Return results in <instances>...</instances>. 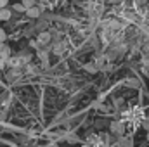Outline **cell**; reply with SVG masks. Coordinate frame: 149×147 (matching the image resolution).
<instances>
[{"label": "cell", "mask_w": 149, "mask_h": 147, "mask_svg": "<svg viewBox=\"0 0 149 147\" xmlns=\"http://www.w3.org/2000/svg\"><path fill=\"white\" fill-rule=\"evenodd\" d=\"M109 132H111L113 137H121L125 135V121L123 119H113L109 123Z\"/></svg>", "instance_id": "cell-1"}, {"label": "cell", "mask_w": 149, "mask_h": 147, "mask_svg": "<svg viewBox=\"0 0 149 147\" xmlns=\"http://www.w3.org/2000/svg\"><path fill=\"white\" fill-rule=\"evenodd\" d=\"M43 10H45V5H43V3H40V5L28 7L24 14H26V17H30V19H38V17L43 14Z\"/></svg>", "instance_id": "cell-2"}, {"label": "cell", "mask_w": 149, "mask_h": 147, "mask_svg": "<svg viewBox=\"0 0 149 147\" xmlns=\"http://www.w3.org/2000/svg\"><path fill=\"white\" fill-rule=\"evenodd\" d=\"M37 42L40 43V47H49L52 43V33L43 30V31H38L37 35Z\"/></svg>", "instance_id": "cell-3"}, {"label": "cell", "mask_w": 149, "mask_h": 147, "mask_svg": "<svg viewBox=\"0 0 149 147\" xmlns=\"http://www.w3.org/2000/svg\"><path fill=\"white\" fill-rule=\"evenodd\" d=\"M64 50H66V43H64L63 40H59V42H52V43H50V52H52L54 55L61 57V55L64 54Z\"/></svg>", "instance_id": "cell-4"}, {"label": "cell", "mask_w": 149, "mask_h": 147, "mask_svg": "<svg viewBox=\"0 0 149 147\" xmlns=\"http://www.w3.org/2000/svg\"><path fill=\"white\" fill-rule=\"evenodd\" d=\"M23 76V69L21 68H9V71L5 74V80L9 81V83H14V81H17V78H21Z\"/></svg>", "instance_id": "cell-5"}, {"label": "cell", "mask_w": 149, "mask_h": 147, "mask_svg": "<svg viewBox=\"0 0 149 147\" xmlns=\"http://www.w3.org/2000/svg\"><path fill=\"white\" fill-rule=\"evenodd\" d=\"M10 55H12V49H10L5 42H3V43H0V57H2L3 61H7Z\"/></svg>", "instance_id": "cell-6"}, {"label": "cell", "mask_w": 149, "mask_h": 147, "mask_svg": "<svg viewBox=\"0 0 149 147\" xmlns=\"http://www.w3.org/2000/svg\"><path fill=\"white\" fill-rule=\"evenodd\" d=\"M118 140V147H132L134 142H132V137H127V135H121L116 139Z\"/></svg>", "instance_id": "cell-7"}, {"label": "cell", "mask_w": 149, "mask_h": 147, "mask_svg": "<svg viewBox=\"0 0 149 147\" xmlns=\"http://www.w3.org/2000/svg\"><path fill=\"white\" fill-rule=\"evenodd\" d=\"M12 19V9L2 7L0 9V21H10Z\"/></svg>", "instance_id": "cell-8"}, {"label": "cell", "mask_w": 149, "mask_h": 147, "mask_svg": "<svg viewBox=\"0 0 149 147\" xmlns=\"http://www.w3.org/2000/svg\"><path fill=\"white\" fill-rule=\"evenodd\" d=\"M17 57L21 59L23 64H28V62H31V59H33V55H31L30 52H26V50H21V52L17 54Z\"/></svg>", "instance_id": "cell-9"}, {"label": "cell", "mask_w": 149, "mask_h": 147, "mask_svg": "<svg viewBox=\"0 0 149 147\" xmlns=\"http://www.w3.org/2000/svg\"><path fill=\"white\" fill-rule=\"evenodd\" d=\"M38 19H40V17H38ZM47 26H49V21H47V19H40V21H38L37 24H35V31H43V30H47Z\"/></svg>", "instance_id": "cell-10"}, {"label": "cell", "mask_w": 149, "mask_h": 147, "mask_svg": "<svg viewBox=\"0 0 149 147\" xmlns=\"http://www.w3.org/2000/svg\"><path fill=\"white\" fill-rule=\"evenodd\" d=\"M83 69H85V71H88L90 74H95V73H99V69H97V66H95V62H87V64H83Z\"/></svg>", "instance_id": "cell-11"}, {"label": "cell", "mask_w": 149, "mask_h": 147, "mask_svg": "<svg viewBox=\"0 0 149 147\" xmlns=\"http://www.w3.org/2000/svg\"><path fill=\"white\" fill-rule=\"evenodd\" d=\"M113 104H114V109H116V111H123V109H125V101H123L121 97L114 99V102H113Z\"/></svg>", "instance_id": "cell-12"}, {"label": "cell", "mask_w": 149, "mask_h": 147, "mask_svg": "<svg viewBox=\"0 0 149 147\" xmlns=\"http://www.w3.org/2000/svg\"><path fill=\"white\" fill-rule=\"evenodd\" d=\"M12 10L17 12V14H24V12H26V7L19 2V3H14V5H12Z\"/></svg>", "instance_id": "cell-13"}, {"label": "cell", "mask_w": 149, "mask_h": 147, "mask_svg": "<svg viewBox=\"0 0 149 147\" xmlns=\"http://www.w3.org/2000/svg\"><path fill=\"white\" fill-rule=\"evenodd\" d=\"M148 2L149 0H134V7H135V10H141Z\"/></svg>", "instance_id": "cell-14"}, {"label": "cell", "mask_w": 149, "mask_h": 147, "mask_svg": "<svg viewBox=\"0 0 149 147\" xmlns=\"http://www.w3.org/2000/svg\"><path fill=\"white\" fill-rule=\"evenodd\" d=\"M127 85H128V87H134V88H137L141 83H139V80H137V78H128V80H127Z\"/></svg>", "instance_id": "cell-15"}, {"label": "cell", "mask_w": 149, "mask_h": 147, "mask_svg": "<svg viewBox=\"0 0 149 147\" xmlns=\"http://www.w3.org/2000/svg\"><path fill=\"white\" fill-rule=\"evenodd\" d=\"M21 3L28 9V7H33V5H37V0H21Z\"/></svg>", "instance_id": "cell-16"}, {"label": "cell", "mask_w": 149, "mask_h": 147, "mask_svg": "<svg viewBox=\"0 0 149 147\" xmlns=\"http://www.w3.org/2000/svg\"><path fill=\"white\" fill-rule=\"evenodd\" d=\"M106 125H109V123L104 121V119H95V128H102V126H106Z\"/></svg>", "instance_id": "cell-17"}, {"label": "cell", "mask_w": 149, "mask_h": 147, "mask_svg": "<svg viewBox=\"0 0 149 147\" xmlns=\"http://www.w3.org/2000/svg\"><path fill=\"white\" fill-rule=\"evenodd\" d=\"M64 139H66L68 142H78V137H76V135H71V133H68Z\"/></svg>", "instance_id": "cell-18"}, {"label": "cell", "mask_w": 149, "mask_h": 147, "mask_svg": "<svg viewBox=\"0 0 149 147\" xmlns=\"http://www.w3.org/2000/svg\"><path fill=\"white\" fill-rule=\"evenodd\" d=\"M5 40H7V33H5V30L0 28V43H3Z\"/></svg>", "instance_id": "cell-19"}, {"label": "cell", "mask_w": 149, "mask_h": 147, "mask_svg": "<svg viewBox=\"0 0 149 147\" xmlns=\"http://www.w3.org/2000/svg\"><path fill=\"white\" fill-rule=\"evenodd\" d=\"M30 47L31 49H40V43H38L37 40H30Z\"/></svg>", "instance_id": "cell-20"}, {"label": "cell", "mask_w": 149, "mask_h": 147, "mask_svg": "<svg viewBox=\"0 0 149 147\" xmlns=\"http://www.w3.org/2000/svg\"><path fill=\"white\" fill-rule=\"evenodd\" d=\"M142 126H144V130H146V132L149 130V118H144V121H142Z\"/></svg>", "instance_id": "cell-21"}, {"label": "cell", "mask_w": 149, "mask_h": 147, "mask_svg": "<svg viewBox=\"0 0 149 147\" xmlns=\"http://www.w3.org/2000/svg\"><path fill=\"white\" fill-rule=\"evenodd\" d=\"M7 3H9V0H0V9L2 7H7Z\"/></svg>", "instance_id": "cell-22"}, {"label": "cell", "mask_w": 149, "mask_h": 147, "mask_svg": "<svg viewBox=\"0 0 149 147\" xmlns=\"http://www.w3.org/2000/svg\"><path fill=\"white\" fill-rule=\"evenodd\" d=\"M3 68H5V61H3V59H2V57H0V71H2V69H3Z\"/></svg>", "instance_id": "cell-23"}, {"label": "cell", "mask_w": 149, "mask_h": 147, "mask_svg": "<svg viewBox=\"0 0 149 147\" xmlns=\"http://www.w3.org/2000/svg\"><path fill=\"white\" fill-rule=\"evenodd\" d=\"M81 147H92V146H90V144H83Z\"/></svg>", "instance_id": "cell-24"}, {"label": "cell", "mask_w": 149, "mask_h": 147, "mask_svg": "<svg viewBox=\"0 0 149 147\" xmlns=\"http://www.w3.org/2000/svg\"><path fill=\"white\" fill-rule=\"evenodd\" d=\"M148 142H149V130H148Z\"/></svg>", "instance_id": "cell-25"}]
</instances>
